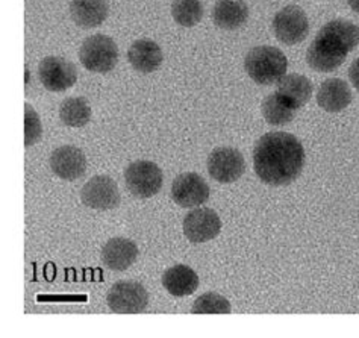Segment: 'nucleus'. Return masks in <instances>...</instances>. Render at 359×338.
<instances>
[{"label":"nucleus","mask_w":359,"mask_h":338,"mask_svg":"<svg viewBox=\"0 0 359 338\" xmlns=\"http://www.w3.org/2000/svg\"><path fill=\"white\" fill-rule=\"evenodd\" d=\"M305 165V149L287 133H267L253 149V168L259 180L271 187L294 182Z\"/></svg>","instance_id":"f257e3e1"},{"label":"nucleus","mask_w":359,"mask_h":338,"mask_svg":"<svg viewBox=\"0 0 359 338\" xmlns=\"http://www.w3.org/2000/svg\"><path fill=\"white\" fill-rule=\"evenodd\" d=\"M359 44V27L344 18L326 23L314 41L309 44L306 62L311 69L321 73L334 72L341 67L347 55Z\"/></svg>","instance_id":"f03ea898"},{"label":"nucleus","mask_w":359,"mask_h":338,"mask_svg":"<svg viewBox=\"0 0 359 338\" xmlns=\"http://www.w3.org/2000/svg\"><path fill=\"white\" fill-rule=\"evenodd\" d=\"M244 69L253 82L259 86H271L287 74L288 60L278 48L258 46L245 55Z\"/></svg>","instance_id":"7ed1b4c3"},{"label":"nucleus","mask_w":359,"mask_h":338,"mask_svg":"<svg viewBox=\"0 0 359 338\" xmlns=\"http://www.w3.org/2000/svg\"><path fill=\"white\" fill-rule=\"evenodd\" d=\"M79 61L88 72L108 73L117 65L118 48L105 34L91 35L81 46Z\"/></svg>","instance_id":"20e7f679"},{"label":"nucleus","mask_w":359,"mask_h":338,"mask_svg":"<svg viewBox=\"0 0 359 338\" xmlns=\"http://www.w3.org/2000/svg\"><path fill=\"white\" fill-rule=\"evenodd\" d=\"M125 181L128 190L135 197L149 199L163 189L164 175L158 164L140 159L125 168Z\"/></svg>","instance_id":"39448f33"},{"label":"nucleus","mask_w":359,"mask_h":338,"mask_svg":"<svg viewBox=\"0 0 359 338\" xmlns=\"http://www.w3.org/2000/svg\"><path fill=\"white\" fill-rule=\"evenodd\" d=\"M107 304L112 313L140 314L149 305V293L137 280H120L109 288Z\"/></svg>","instance_id":"423d86ee"},{"label":"nucleus","mask_w":359,"mask_h":338,"mask_svg":"<svg viewBox=\"0 0 359 338\" xmlns=\"http://www.w3.org/2000/svg\"><path fill=\"white\" fill-rule=\"evenodd\" d=\"M273 32L276 39L287 46L304 41L309 32V20L306 13L297 5L282 8L273 18Z\"/></svg>","instance_id":"0eeeda50"},{"label":"nucleus","mask_w":359,"mask_h":338,"mask_svg":"<svg viewBox=\"0 0 359 338\" xmlns=\"http://www.w3.org/2000/svg\"><path fill=\"white\" fill-rule=\"evenodd\" d=\"M208 173L220 184H232L238 181L245 172L244 156L238 149L217 147L208 156Z\"/></svg>","instance_id":"6e6552de"},{"label":"nucleus","mask_w":359,"mask_h":338,"mask_svg":"<svg viewBox=\"0 0 359 338\" xmlns=\"http://www.w3.org/2000/svg\"><path fill=\"white\" fill-rule=\"evenodd\" d=\"M81 201L88 208L97 211H109L120 205V191L117 182L107 175L93 176L91 180L82 187Z\"/></svg>","instance_id":"1a4fd4ad"},{"label":"nucleus","mask_w":359,"mask_h":338,"mask_svg":"<svg viewBox=\"0 0 359 338\" xmlns=\"http://www.w3.org/2000/svg\"><path fill=\"white\" fill-rule=\"evenodd\" d=\"M39 76L46 90L61 93L76 83L78 70L72 61L61 56H46L40 62Z\"/></svg>","instance_id":"9d476101"},{"label":"nucleus","mask_w":359,"mask_h":338,"mask_svg":"<svg viewBox=\"0 0 359 338\" xmlns=\"http://www.w3.org/2000/svg\"><path fill=\"white\" fill-rule=\"evenodd\" d=\"M222 231V220L211 208H196L184 219L185 237L194 244L214 240Z\"/></svg>","instance_id":"9b49d317"},{"label":"nucleus","mask_w":359,"mask_h":338,"mask_svg":"<svg viewBox=\"0 0 359 338\" xmlns=\"http://www.w3.org/2000/svg\"><path fill=\"white\" fill-rule=\"evenodd\" d=\"M172 199L182 208H196L210 199V185L201 175L182 173L172 184Z\"/></svg>","instance_id":"f8f14e48"},{"label":"nucleus","mask_w":359,"mask_h":338,"mask_svg":"<svg viewBox=\"0 0 359 338\" xmlns=\"http://www.w3.org/2000/svg\"><path fill=\"white\" fill-rule=\"evenodd\" d=\"M50 168L64 181H76L87 172V156L76 146L56 147L50 155Z\"/></svg>","instance_id":"ddd939ff"},{"label":"nucleus","mask_w":359,"mask_h":338,"mask_svg":"<svg viewBox=\"0 0 359 338\" xmlns=\"http://www.w3.org/2000/svg\"><path fill=\"white\" fill-rule=\"evenodd\" d=\"M138 257L137 244L125 237H114L105 243L102 249V261L108 269L114 271L128 270Z\"/></svg>","instance_id":"4468645a"},{"label":"nucleus","mask_w":359,"mask_h":338,"mask_svg":"<svg viewBox=\"0 0 359 338\" xmlns=\"http://www.w3.org/2000/svg\"><path fill=\"white\" fill-rule=\"evenodd\" d=\"M353 95L347 82L339 78H330L321 83L317 91L318 107L326 112H339L352 103Z\"/></svg>","instance_id":"2eb2a0df"},{"label":"nucleus","mask_w":359,"mask_h":338,"mask_svg":"<svg viewBox=\"0 0 359 338\" xmlns=\"http://www.w3.org/2000/svg\"><path fill=\"white\" fill-rule=\"evenodd\" d=\"M313 82L304 74L290 73L278 81L276 93L294 109L305 107L313 96Z\"/></svg>","instance_id":"dca6fc26"},{"label":"nucleus","mask_w":359,"mask_h":338,"mask_svg":"<svg viewBox=\"0 0 359 338\" xmlns=\"http://www.w3.org/2000/svg\"><path fill=\"white\" fill-rule=\"evenodd\" d=\"M163 50L159 46L147 39H140L130 44L128 50L129 64L137 72L147 74L156 72L163 64Z\"/></svg>","instance_id":"f3484780"},{"label":"nucleus","mask_w":359,"mask_h":338,"mask_svg":"<svg viewBox=\"0 0 359 338\" xmlns=\"http://www.w3.org/2000/svg\"><path fill=\"white\" fill-rule=\"evenodd\" d=\"M249 6L244 0H217L212 9V22L224 31L240 29L249 20Z\"/></svg>","instance_id":"a211bd4d"},{"label":"nucleus","mask_w":359,"mask_h":338,"mask_svg":"<svg viewBox=\"0 0 359 338\" xmlns=\"http://www.w3.org/2000/svg\"><path fill=\"white\" fill-rule=\"evenodd\" d=\"M108 0H72L70 15L82 29H93L107 20Z\"/></svg>","instance_id":"6ab92c4d"},{"label":"nucleus","mask_w":359,"mask_h":338,"mask_svg":"<svg viewBox=\"0 0 359 338\" xmlns=\"http://www.w3.org/2000/svg\"><path fill=\"white\" fill-rule=\"evenodd\" d=\"M163 285L175 297L190 296L199 287V276L185 264H176L164 271Z\"/></svg>","instance_id":"aec40b11"},{"label":"nucleus","mask_w":359,"mask_h":338,"mask_svg":"<svg viewBox=\"0 0 359 338\" xmlns=\"http://www.w3.org/2000/svg\"><path fill=\"white\" fill-rule=\"evenodd\" d=\"M60 119L65 126L83 128L91 120V107L85 97L73 96L65 99L60 107Z\"/></svg>","instance_id":"412c9836"},{"label":"nucleus","mask_w":359,"mask_h":338,"mask_svg":"<svg viewBox=\"0 0 359 338\" xmlns=\"http://www.w3.org/2000/svg\"><path fill=\"white\" fill-rule=\"evenodd\" d=\"M262 117L271 126H285L296 117L297 109L290 107L278 93H271L262 102Z\"/></svg>","instance_id":"4be33fe9"},{"label":"nucleus","mask_w":359,"mask_h":338,"mask_svg":"<svg viewBox=\"0 0 359 338\" xmlns=\"http://www.w3.org/2000/svg\"><path fill=\"white\" fill-rule=\"evenodd\" d=\"M172 15L179 26L193 27L203 18V5L201 0H175Z\"/></svg>","instance_id":"5701e85b"},{"label":"nucleus","mask_w":359,"mask_h":338,"mask_svg":"<svg viewBox=\"0 0 359 338\" xmlns=\"http://www.w3.org/2000/svg\"><path fill=\"white\" fill-rule=\"evenodd\" d=\"M231 302L219 293H205L197 297L193 304V314H229Z\"/></svg>","instance_id":"b1692460"},{"label":"nucleus","mask_w":359,"mask_h":338,"mask_svg":"<svg viewBox=\"0 0 359 338\" xmlns=\"http://www.w3.org/2000/svg\"><path fill=\"white\" fill-rule=\"evenodd\" d=\"M43 135V125L40 116L36 114V111L26 103L25 105V146L31 147L36 144L41 140Z\"/></svg>","instance_id":"393cba45"},{"label":"nucleus","mask_w":359,"mask_h":338,"mask_svg":"<svg viewBox=\"0 0 359 338\" xmlns=\"http://www.w3.org/2000/svg\"><path fill=\"white\" fill-rule=\"evenodd\" d=\"M348 78H351V82L353 83V87L359 91V58H356L351 69H348Z\"/></svg>","instance_id":"a878e982"},{"label":"nucleus","mask_w":359,"mask_h":338,"mask_svg":"<svg viewBox=\"0 0 359 338\" xmlns=\"http://www.w3.org/2000/svg\"><path fill=\"white\" fill-rule=\"evenodd\" d=\"M348 6H351L355 13L359 14V0H347Z\"/></svg>","instance_id":"bb28decb"}]
</instances>
